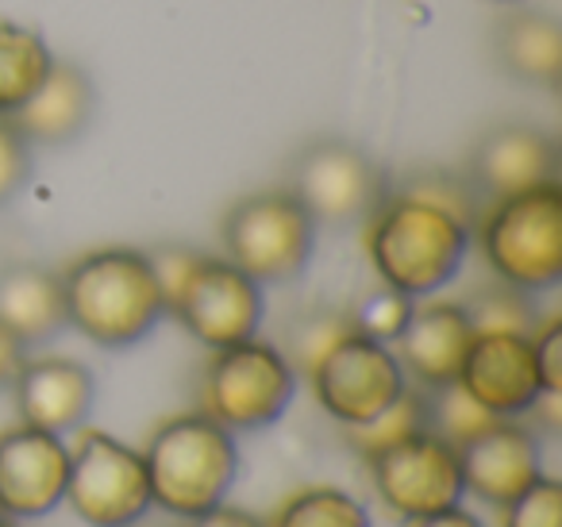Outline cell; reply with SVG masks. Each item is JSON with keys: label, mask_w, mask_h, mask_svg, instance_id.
I'll use <instances>...</instances> for the list:
<instances>
[{"label": "cell", "mask_w": 562, "mask_h": 527, "mask_svg": "<svg viewBox=\"0 0 562 527\" xmlns=\"http://www.w3.org/2000/svg\"><path fill=\"white\" fill-rule=\"evenodd\" d=\"M58 273H63L66 327L81 332L97 347H132L147 339L166 316L162 289L147 262V250H89Z\"/></svg>", "instance_id": "1"}, {"label": "cell", "mask_w": 562, "mask_h": 527, "mask_svg": "<svg viewBox=\"0 0 562 527\" xmlns=\"http://www.w3.org/2000/svg\"><path fill=\"white\" fill-rule=\"evenodd\" d=\"M474 227L454 212L390 189L367 216V255L382 285L405 296H431L467 262Z\"/></svg>", "instance_id": "2"}, {"label": "cell", "mask_w": 562, "mask_h": 527, "mask_svg": "<svg viewBox=\"0 0 562 527\" xmlns=\"http://www.w3.org/2000/svg\"><path fill=\"white\" fill-rule=\"evenodd\" d=\"M150 481V504L166 516L193 519L224 504L239 470L235 435L204 412H181L155 427L143 450Z\"/></svg>", "instance_id": "3"}, {"label": "cell", "mask_w": 562, "mask_h": 527, "mask_svg": "<svg viewBox=\"0 0 562 527\" xmlns=\"http://www.w3.org/2000/svg\"><path fill=\"white\" fill-rule=\"evenodd\" d=\"M485 262L524 293H547L562 281V186L547 181L528 193L485 204L477 220Z\"/></svg>", "instance_id": "4"}, {"label": "cell", "mask_w": 562, "mask_h": 527, "mask_svg": "<svg viewBox=\"0 0 562 527\" xmlns=\"http://www.w3.org/2000/svg\"><path fill=\"white\" fill-rule=\"evenodd\" d=\"M224 258L258 285H285L313 262L316 224L290 189L239 197L220 220Z\"/></svg>", "instance_id": "5"}, {"label": "cell", "mask_w": 562, "mask_h": 527, "mask_svg": "<svg viewBox=\"0 0 562 527\" xmlns=\"http://www.w3.org/2000/svg\"><path fill=\"white\" fill-rule=\"evenodd\" d=\"M297 393V373L273 343L243 339L212 350L201 373V412L227 431L278 424Z\"/></svg>", "instance_id": "6"}, {"label": "cell", "mask_w": 562, "mask_h": 527, "mask_svg": "<svg viewBox=\"0 0 562 527\" xmlns=\"http://www.w3.org/2000/svg\"><path fill=\"white\" fill-rule=\"evenodd\" d=\"M285 189L316 227H347L367 220L390 193L385 170L351 139L324 135L290 158Z\"/></svg>", "instance_id": "7"}, {"label": "cell", "mask_w": 562, "mask_h": 527, "mask_svg": "<svg viewBox=\"0 0 562 527\" xmlns=\"http://www.w3.org/2000/svg\"><path fill=\"white\" fill-rule=\"evenodd\" d=\"M66 504L89 527H127L147 516L150 481L143 450H132L109 431H81L70 447Z\"/></svg>", "instance_id": "8"}, {"label": "cell", "mask_w": 562, "mask_h": 527, "mask_svg": "<svg viewBox=\"0 0 562 527\" xmlns=\"http://www.w3.org/2000/svg\"><path fill=\"white\" fill-rule=\"evenodd\" d=\"M166 312L178 316V324L196 343H204L209 350H220L232 347V343L255 339L266 301L262 285L250 273H243L235 262L201 255Z\"/></svg>", "instance_id": "9"}, {"label": "cell", "mask_w": 562, "mask_h": 527, "mask_svg": "<svg viewBox=\"0 0 562 527\" xmlns=\"http://www.w3.org/2000/svg\"><path fill=\"white\" fill-rule=\"evenodd\" d=\"M308 385L339 427H355L382 416L405 393L408 378L385 343L351 332L321 358Z\"/></svg>", "instance_id": "10"}, {"label": "cell", "mask_w": 562, "mask_h": 527, "mask_svg": "<svg viewBox=\"0 0 562 527\" xmlns=\"http://www.w3.org/2000/svg\"><path fill=\"white\" fill-rule=\"evenodd\" d=\"M370 462V481L382 504L401 519H424L462 504L459 450L431 431H416L393 447L378 450Z\"/></svg>", "instance_id": "11"}, {"label": "cell", "mask_w": 562, "mask_h": 527, "mask_svg": "<svg viewBox=\"0 0 562 527\" xmlns=\"http://www.w3.org/2000/svg\"><path fill=\"white\" fill-rule=\"evenodd\" d=\"M467 181L485 204L559 181V143L520 120L485 127L467 155Z\"/></svg>", "instance_id": "12"}, {"label": "cell", "mask_w": 562, "mask_h": 527, "mask_svg": "<svg viewBox=\"0 0 562 527\" xmlns=\"http://www.w3.org/2000/svg\"><path fill=\"white\" fill-rule=\"evenodd\" d=\"M70 478V447L63 435L16 424L0 431V512L40 519L63 504Z\"/></svg>", "instance_id": "13"}, {"label": "cell", "mask_w": 562, "mask_h": 527, "mask_svg": "<svg viewBox=\"0 0 562 527\" xmlns=\"http://www.w3.org/2000/svg\"><path fill=\"white\" fill-rule=\"evenodd\" d=\"M462 489L482 504L505 508L543 473L539 435L516 419H493L485 431L459 447Z\"/></svg>", "instance_id": "14"}, {"label": "cell", "mask_w": 562, "mask_h": 527, "mask_svg": "<svg viewBox=\"0 0 562 527\" xmlns=\"http://www.w3.org/2000/svg\"><path fill=\"white\" fill-rule=\"evenodd\" d=\"M459 381L493 416H524L531 401L543 393L531 335H474L467 358H462Z\"/></svg>", "instance_id": "15"}, {"label": "cell", "mask_w": 562, "mask_h": 527, "mask_svg": "<svg viewBox=\"0 0 562 527\" xmlns=\"http://www.w3.org/2000/svg\"><path fill=\"white\" fill-rule=\"evenodd\" d=\"M12 396H16L20 424L66 435L86 424L97 401V381L93 370L78 358H27L12 381Z\"/></svg>", "instance_id": "16"}, {"label": "cell", "mask_w": 562, "mask_h": 527, "mask_svg": "<svg viewBox=\"0 0 562 527\" xmlns=\"http://www.w3.org/2000/svg\"><path fill=\"white\" fill-rule=\"evenodd\" d=\"M470 343H474V327H470L467 312L459 301H431L416 304L408 316L405 332L393 343L401 370L416 381L420 389H436L447 381H459L462 358H467Z\"/></svg>", "instance_id": "17"}, {"label": "cell", "mask_w": 562, "mask_h": 527, "mask_svg": "<svg viewBox=\"0 0 562 527\" xmlns=\"http://www.w3.org/2000/svg\"><path fill=\"white\" fill-rule=\"evenodd\" d=\"M97 112V89L89 74L74 63H50L43 86L12 112V127L24 135L32 147H58V143L78 139Z\"/></svg>", "instance_id": "18"}, {"label": "cell", "mask_w": 562, "mask_h": 527, "mask_svg": "<svg viewBox=\"0 0 562 527\" xmlns=\"http://www.w3.org/2000/svg\"><path fill=\"white\" fill-rule=\"evenodd\" d=\"M493 63L505 78L536 89L562 86V27L543 9H513L493 24Z\"/></svg>", "instance_id": "19"}, {"label": "cell", "mask_w": 562, "mask_h": 527, "mask_svg": "<svg viewBox=\"0 0 562 527\" xmlns=\"http://www.w3.org/2000/svg\"><path fill=\"white\" fill-rule=\"evenodd\" d=\"M0 324L24 347L55 339L66 332L63 273L40 262L0 266Z\"/></svg>", "instance_id": "20"}, {"label": "cell", "mask_w": 562, "mask_h": 527, "mask_svg": "<svg viewBox=\"0 0 562 527\" xmlns=\"http://www.w3.org/2000/svg\"><path fill=\"white\" fill-rule=\"evenodd\" d=\"M50 63L55 55L35 27L0 20V116H12L43 86Z\"/></svg>", "instance_id": "21"}, {"label": "cell", "mask_w": 562, "mask_h": 527, "mask_svg": "<svg viewBox=\"0 0 562 527\" xmlns=\"http://www.w3.org/2000/svg\"><path fill=\"white\" fill-rule=\"evenodd\" d=\"M467 312L474 335H531L539 327V312L531 304V293L508 285L497 278V285L477 289L474 296L459 301Z\"/></svg>", "instance_id": "22"}, {"label": "cell", "mask_w": 562, "mask_h": 527, "mask_svg": "<svg viewBox=\"0 0 562 527\" xmlns=\"http://www.w3.org/2000/svg\"><path fill=\"white\" fill-rule=\"evenodd\" d=\"M266 527H370V512L347 489L313 485L293 493Z\"/></svg>", "instance_id": "23"}, {"label": "cell", "mask_w": 562, "mask_h": 527, "mask_svg": "<svg viewBox=\"0 0 562 527\" xmlns=\"http://www.w3.org/2000/svg\"><path fill=\"white\" fill-rule=\"evenodd\" d=\"M355 332L351 312L347 309H308L285 327V362L293 366L297 378H313V370L321 366V358L336 347L339 339Z\"/></svg>", "instance_id": "24"}, {"label": "cell", "mask_w": 562, "mask_h": 527, "mask_svg": "<svg viewBox=\"0 0 562 527\" xmlns=\"http://www.w3.org/2000/svg\"><path fill=\"white\" fill-rule=\"evenodd\" d=\"M416 431H428V404H424L420 385H405V393L382 412V416L367 419V424L344 427V442L362 458H374L378 450L393 447V442L408 439Z\"/></svg>", "instance_id": "25"}, {"label": "cell", "mask_w": 562, "mask_h": 527, "mask_svg": "<svg viewBox=\"0 0 562 527\" xmlns=\"http://www.w3.org/2000/svg\"><path fill=\"white\" fill-rule=\"evenodd\" d=\"M424 404H428V431L439 435L443 442H451L454 450L474 439L477 431H485L493 419H501V416H493L490 408H482V404L462 389V381L424 389Z\"/></svg>", "instance_id": "26"}, {"label": "cell", "mask_w": 562, "mask_h": 527, "mask_svg": "<svg viewBox=\"0 0 562 527\" xmlns=\"http://www.w3.org/2000/svg\"><path fill=\"white\" fill-rule=\"evenodd\" d=\"M397 193H408V197H420L428 204H439V209L454 212L462 224L477 227L485 212V201L474 193V186L467 181V173H451V170H416L408 173L401 186H390Z\"/></svg>", "instance_id": "27"}, {"label": "cell", "mask_w": 562, "mask_h": 527, "mask_svg": "<svg viewBox=\"0 0 562 527\" xmlns=\"http://www.w3.org/2000/svg\"><path fill=\"white\" fill-rule=\"evenodd\" d=\"M416 301L413 296H405L401 289H390V285H378L370 289L362 301H355L351 309V324L359 335H367V339H378V343H397V335L405 332L408 316H413Z\"/></svg>", "instance_id": "28"}, {"label": "cell", "mask_w": 562, "mask_h": 527, "mask_svg": "<svg viewBox=\"0 0 562 527\" xmlns=\"http://www.w3.org/2000/svg\"><path fill=\"white\" fill-rule=\"evenodd\" d=\"M501 512V527H562V485L559 478L539 473L516 501Z\"/></svg>", "instance_id": "29"}, {"label": "cell", "mask_w": 562, "mask_h": 527, "mask_svg": "<svg viewBox=\"0 0 562 527\" xmlns=\"http://www.w3.org/2000/svg\"><path fill=\"white\" fill-rule=\"evenodd\" d=\"M27 178H32V143L12 127L9 116H0V209L16 201Z\"/></svg>", "instance_id": "30"}, {"label": "cell", "mask_w": 562, "mask_h": 527, "mask_svg": "<svg viewBox=\"0 0 562 527\" xmlns=\"http://www.w3.org/2000/svg\"><path fill=\"white\" fill-rule=\"evenodd\" d=\"M196 258H201V250L186 247V243H162V247L147 250V262H150V270H155L158 289H162L166 309H170V301L178 296L181 281L189 278V270L196 266Z\"/></svg>", "instance_id": "31"}, {"label": "cell", "mask_w": 562, "mask_h": 527, "mask_svg": "<svg viewBox=\"0 0 562 527\" xmlns=\"http://www.w3.org/2000/svg\"><path fill=\"white\" fill-rule=\"evenodd\" d=\"M531 350H536V366H539V381L543 389L562 393V319H547L531 332Z\"/></svg>", "instance_id": "32"}, {"label": "cell", "mask_w": 562, "mask_h": 527, "mask_svg": "<svg viewBox=\"0 0 562 527\" xmlns=\"http://www.w3.org/2000/svg\"><path fill=\"white\" fill-rule=\"evenodd\" d=\"M186 527H266L255 512L232 508V504H216V508L201 512V516L186 519Z\"/></svg>", "instance_id": "33"}, {"label": "cell", "mask_w": 562, "mask_h": 527, "mask_svg": "<svg viewBox=\"0 0 562 527\" xmlns=\"http://www.w3.org/2000/svg\"><path fill=\"white\" fill-rule=\"evenodd\" d=\"M27 362V347L9 332V327L0 324V389H12L16 373L24 370Z\"/></svg>", "instance_id": "34"}, {"label": "cell", "mask_w": 562, "mask_h": 527, "mask_svg": "<svg viewBox=\"0 0 562 527\" xmlns=\"http://www.w3.org/2000/svg\"><path fill=\"white\" fill-rule=\"evenodd\" d=\"M413 527H485L474 512H467L462 504H451V508L436 512V516H424V519H413Z\"/></svg>", "instance_id": "35"}, {"label": "cell", "mask_w": 562, "mask_h": 527, "mask_svg": "<svg viewBox=\"0 0 562 527\" xmlns=\"http://www.w3.org/2000/svg\"><path fill=\"white\" fill-rule=\"evenodd\" d=\"M127 527H166V524H155V519L143 516V519H135V524H127Z\"/></svg>", "instance_id": "36"}, {"label": "cell", "mask_w": 562, "mask_h": 527, "mask_svg": "<svg viewBox=\"0 0 562 527\" xmlns=\"http://www.w3.org/2000/svg\"><path fill=\"white\" fill-rule=\"evenodd\" d=\"M0 527H16V519H12V516H4V512H0Z\"/></svg>", "instance_id": "37"}]
</instances>
